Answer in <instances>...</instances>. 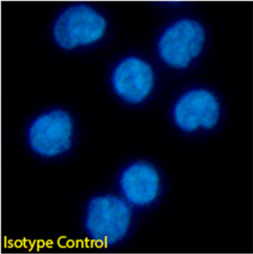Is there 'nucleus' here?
<instances>
[{"label": "nucleus", "instance_id": "nucleus-3", "mask_svg": "<svg viewBox=\"0 0 253 254\" xmlns=\"http://www.w3.org/2000/svg\"><path fill=\"white\" fill-rule=\"evenodd\" d=\"M131 209L121 198L107 195L88 203L84 228L96 245L109 247L121 241L129 229Z\"/></svg>", "mask_w": 253, "mask_h": 254}, {"label": "nucleus", "instance_id": "nucleus-8", "mask_svg": "<svg viewBox=\"0 0 253 254\" xmlns=\"http://www.w3.org/2000/svg\"><path fill=\"white\" fill-rule=\"evenodd\" d=\"M165 1H172V0H165Z\"/></svg>", "mask_w": 253, "mask_h": 254}, {"label": "nucleus", "instance_id": "nucleus-5", "mask_svg": "<svg viewBox=\"0 0 253 254\" xmlns=\"http://www.w3.org/2000/svg\"><path fill=\"white\" fill-rule=\"evenodd\" d=\"M173 115L176 125L187 132L199 127L211 128L219 120V102L209 91L192 90L184 94L177 102Z\"/></svg>", "mask_w": 253, "mask_h": 254}, {"label": "nucleus", "instance_id": "nucleus-1", "mask_svg": "<svg viewBox=\"0 0 253 254\" xmlns=\"http://www.w3.org/2000/svg\"><path fill=\"white\" fill-rule=\"evenodd\" d=\"M107 31V20L86 3H73L57 13L49 26V36L56 48L71 52L92 46Z\"/></svg>", "mask_w": 253, "mask_h": 254}, {"label": "nucleus", "instance_id": "nucleus-4", "mask_svg": "<svg viewBox=\"0 0 253 254\" xmlns=\"http://www.w3.org/2000/svg\"><path fill=\"white\" fill-rule=\"evenodd\" d=\"M205 31L197 20L184 18L172 24L160 36L158 52L167 64L185 68L202 52Z\"/></svg>", "mask_w": 253, "mask_h": 254}, {"label": "nucleus", "instance_id": "nucleus-6", "mask_svg": "<svg viewBox=\"0 0 253 254\" xmlns=\"http://www.w3.org/2000/svg\"><path fill=\"white\" fill-rule=\"evenodd\" d=\"M112 82L114 91L122 99L129 103H139L151 92L154 72L144 60L128 57L117 65Z\"/></svg>", "mask_w": 253, "mask_h": 254}, {"label": "nucleus", "instance_id": "nucleus-7", "mask_svg": "<svg viewBox=\"0 0 253 254\" xmlns=\"http://www.w3.org/2000/svg\"><path fill=\"white\" fill-rule=\"evenodd\" d=\"M120 186L130 203L145 206L157 197L160 179L154 167L139 162L132 164L125 169L120 178Z\"/></svg>", "mask_w": 253, "mask_h": 254}, {"label": "nucleus", "instance_id": "nucleus-2", "mask_svg": "<svg viewBox=\"0 0 253 254\" xmlns=\"http://www.w3.org/2000/svg\"><path fill=\"white\" fill-rule=\"evenodd\" d=\"M73 119L60 108L46 110L32 119L25 131L29 150L39 158L54 159L70 149Z\"/></svg>", "mask_w": 253, "mask_h": 254}]
</instances>
